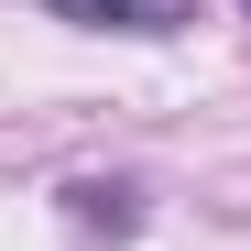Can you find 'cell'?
<instances>
[{"label":"cell","mask_w":251,"mask_h":251,"mask_svg":"<svg viewBox=\"0 0 251 251\" xmlns=\"http://www.w3.org/2000/svg\"><path fill=\"white\" fill-rule=\"evenodd\" d=\"M55 11H109V22H131V33H164L175 0H55Z\"/></svg>","instance_id":"obj_1"}]
</instances>
